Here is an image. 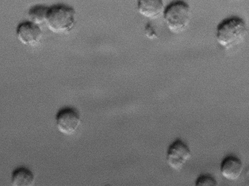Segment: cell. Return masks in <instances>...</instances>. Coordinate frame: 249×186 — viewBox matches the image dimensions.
Listing matches in <instances>:
<instances>
[{"label": "cell", "instance_id": "1", "mask_svg": "<svg viewBox=\"0 0 249 186\" xmlns=\"http://www.w3.org/2000/svg\"><path fill=\"white\" fill-rule=\"evenodd\" d=\"M247 32V27L243 19L238 17H231L224 19L217 25L215 38L221 47L229 50L242 43Z\"/></svg>", "mask_w": 249, "mask_h": 186}, {"label": "cell", "instance_id": "2", "mask_svg": "<svg viewBox=\"0 0 249 186\" xmlns=\"http://www.w3.org/2000/svg\"><path fill=\"white\" fill-rule=\"evenodd\" d=\"M165 24L172 33L178 34L183 32L191 20V10L186 2L178 0L169 3L163 12Z\"/></svg>", "mask_w": 249, "mask_h": 186}, {"label": "cell", "instance_id": "3", "mask_svg": "<svg viewBox=\"0 0 249 186\" xmlns=\"http://www.w3.org/2000/svg\"><path fill=\"white\" fill-rule=\"evenodd\" d=\"M75 23V11L68 5L57 4L49 7L45 23L55 34L70 32Z\"/></svg>", "mask_w": 249, "mask_h": 186}, {"label": "cell", "instance_id": "4", "mask_svg": "<svg viewBox=\"0 0 249 186\" xmlns=\"http://www.w3.org/2000/svg\"><path fill=\"white\" fill-rule=\"evenodd\" d=\"M191 151L188 145L180 139L174 141L167 152V162L172 169L179 170L191 157Z\"/></svg>", "mask_w": 249, "mask_h": 186}, {"label": "cell", "instance_id": "5", "mask_svg": "<svg viewBox=\"0 0 249 186\" xmlns=\"http://www.w3.org/2000/svg\"><path fill=\"white\" fill-rule=\"evenodd\" d=\"M56 122L60 132L66 135H71L74 133L80 124V116L75 109L65 107L57 113Z\"/></svg>", "mask_w": 249, "mask_h": 186}, {"label": "cell", "instance_id": "6", "mask_svg": "<svg viewBox=\"0 0 249 186\" xmlns=\"http://www.w3.org/2000/svg\"><path fill=\"white\" fill-rule=\"evenodd\" d=\"M16 33L20 42L30 47L37 45L42 37V32L39 25L30 21L19 23L16 28Z\"/></svg>", "mask_w": 249, "mask_h": 186}, {"label": "cell", "instance_id": "7", "mask_svg": "<svg viewBox=\"0 0 249 186\" xmlns=\"http://www.w3.org/2000/svg\"><path fill=\"white\" fill-rule=\"evenodd\" d=\"M162 0H137V9L142 17L155 19L162 14L164 10Z\"/></svg>", "mask_w": 249, "mask_h": 186}, {"label": "cell", "instance_id": "8", "mask_svg": "<svg viewBox=\"0 0 249 186\" xmlns=\"http://www.w3.org/2000/svg\"><path fill=\"white\" fill-rule=\"evenodd\" d=\"M243 170V164L238 157L229 155L222 161L220 170L222 176L226 179L233 181L241 175Z\"/></svg>", "mask_w": 249, "mask_h": 186}, {"label": "cell", "instance_id": "9", "mask_svg": "<svg viewBox=\"0 0 249 186\" xmlns=\"http://www.w3.org/2000/svg\"><path fill=\"white\" fill-rule=\"evenodd\" d=\"M33 172L25 167L15 169L12 173L11 182L14 186H31L35 182Z\"/></svg>", "mask_w": 249, "mask_h": 186}, {"label": "cell", "instance_id": "10", "mask_svg": "<svg viewBox=\"0 0 249 186\" xmlns=\"http://www.w3.org/2000/svg\"><path fill=\"white\" fill-rule=\"evenodd\" d=\"M49 7L36 5L28 11V16L30 21L38 25L45 22Z\"/></svg>", "mask_w": 249, "mask_h": 186}, {"label": "cell", "instance_id": "11", "mask_svg": "<svg viewBox=\"0 0 249 186\" xmlns=\"http://www.w3.org/2000/svg\"><path fill=\"white\" fill-rule=\"evenodd\" d=\"M196 185V186H217V182L212 176L202 174L197 178Z\"/></svg>", "mask_w": 249, "mask_h": 186}, {"label": "cell", "instance_id": "12", "mask_svg": "<svg viewBox=\"0 0 249 186\" xmlns=\"http://www.w3.org/2000/svg\"><path fill=\"white\" fill-rule=\"evenodd\" d=\"M144 33L145 36L149 39H153L156 38L157 34L150 23H147L144 28Z\"/></svg>", "mask_w": 249, "mask_h": 186}]
</instances>
